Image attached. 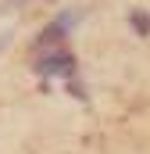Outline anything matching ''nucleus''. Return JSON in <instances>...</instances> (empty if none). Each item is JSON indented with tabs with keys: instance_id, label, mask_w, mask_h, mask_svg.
<instances>
[{
	"instance_id": "f03ea898",
	"label": "nucleus",
	"mask_w": 150,
	"mask_h": 154,
	"mask_svg": "<svg viewBox=\"0 0 150 154\" xmlns=\"http://www.w3.org/2000/svg\"><path fill=\"white\" fill-rule=\"evenodd\" d=\"M39 72H72V57L68 54H50V57H43L39 61Z\"/></svg>"
},
{
	"instance_id": "f257e3e1",
	"label": "nucleus",
	"mask_w": 150,
	"mask_h": 154,
	"mask_svg": "<svg viewBox=\"0 0 150 154\" xmlns=\"http://www.w3.org/2000/svg\"><path fill=\"white\" fill-rule=\"evenodd\" d=\"M75 18H79V14H61V18H57L54 25H46V29L39 32L36 47H46V43H54V39H61V36H64V32H68V29L75 25Z\"/></svg>"
},
{
	"instance_id": "7ed1b4c3",
	"label": "nucleus",
	"mask_w": 150,
	"mask_h": 154,
	"mask_svg": "<svg viewBox=\"0 0 150 154\" xmlns=\"http://www.w3.org/2000/svg\"><path fill=\"white\" fill-rule=\"evenodd\" d=\"M0 50H4V36H0Z\"/></svg>"
},
{
	"instance_id": "20e7f679",
	"label": "nucleus",
	"mask_w": 150,
	"mask_h": 154,
	"mask_svg": "<svg viewBox=\"0 0 150 154\" xmlns=\"http://www.w3.org/2000/svg\"><path fill=\"white\" fill-rule=\"evenodd\" d=\"M14 4H25V0H14Z\"/></svg>"
}]
</instances>
